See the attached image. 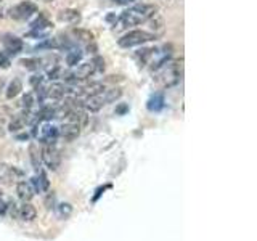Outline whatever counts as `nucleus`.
<instances>
[{"mask_svg": "<svg viewBox=\"0 0 257 241\" xmlns=\"http://www.w3.org/2000/svg\"><path fill=\"white\" fill-rule=\"evenodd\" d=\"M158 7L150 4H137L120 15V23L124 26H139V24L147 23L153 16H156Z\"/></svg>", "mask_w": 257, "mask_h": 241, "instance_id": "1", "label": "nucleus"}, {"mask_svg": "<svg viewBox=\"0 0 257 241\" xmlns=\"http://www.w3.org/2000/svg\"><path fill=\"white\" fill-rule=\"evenodd\" d=\"M155 79L161 87H172L180 82L182 79V63L180 61H166L156 66Z\"/></svg>", "mask_w": 257, "mask_h": 241, "instance_id": "2", "label": "nucleus"}, {"mask_svg": "<svg viewBox=\"0 0 257 241\" xmlns=\"http://www.w3.org/2000/svg\"><path fill=\"white\" fill-rule=\"evenodd\" d=\"M151 40H156V34L148 31H140V29H135L127 32L125 36H122L117 40V45L120 48H132L137 45H143L147 42H151Z\"/></svg>", "mask_w": 257, "mask_h": 241, "instance_id": "3", "label": "nucleus"}, {"mask_svg": "<svg viewBox=\"0 0 257 241\" xmlns=\"http://www.w3.org/2000/svg\"><path fill=\"white\" fill-rule=\"evenodd\" d=\"M40 159H42V163L50 169V171H56L61 164L60 151L56 150L53 145H45V147L40 150Z\"/></svg>", "mask_w": 257, "mask_h": 241, "instance_id": "4", "label": "nucleus"}, {"mask_svg": "<svg viewBox=\"0 0 257 241\" xmlns=\"http://www.w3.org/2000/svg\"><path fill=\"white\" fill-rule=\"evenodd\" d=\"M34 13H37V5L32 2H21L10 10V16L13 20H18V21L29 20Z\"/></svg>", "mask_w": 257, "mask_h": 241, "instance_id": "5", "label": "nucleus"}, {"mask_svg": "<svg viewBox=\"0 0 257 241\" xmlns=\"http://www.w3.org/2000/svg\"><path fill=\"white\" fill-rule=\"evenodd\" d=\"M2 44L5 48V53L10 55H18L23 50V40L20 37H16L13 34H5L2 39Z\"/></svg>", "mask_w": 257, "mask_h": 241, "instance_id": "6", "label": "nucleus"}, {"mask_svg": "<svg viewBox=\"0 0 257 241\" xmlns=\"http://www.w3.org/2000/svg\"><path fill=\"white\" fill-rule=\"evenodd\" d=\"M79 135H80V124L77 123H64L58 129V137H61V139L66 142L76 140Z\"/></svg>", "mask_w": 257, "mask_h": 241, "instance_id": "7", "label": "nucleus"}, {"mask_svg": "<svg viewBox=\"0 0 257 241\" xmlns=\"http://www.w3.org/2000/svg\"><path fill=\"white\" fill-rule=\"evenodd\" d=\"M16 193H18V198L23 201V203L24 201H31L36 195L34 187H32V183L28 180H21L16 183Z\"/></svg>", "mask_w": 257, "mask_h": 241, "instance_id": "8", "label": "nucleus"}, {"mask_svg": "<svg viewBox=\"0 0 257 241\" xmlns=\"http://www.w3.org/2000/svg\"><path fill=\"white\" fill-rule=\"evenodd\" d=\"M36 217H37V211L29 201H24V203L18 207V219H21L23 222H32Z\"/></svg>", "mask_w": 257, "mask_h": 241, "instance_id": "9", "label": "nucleus"}, {"mask_svg": "<svg viewBox=\"0 0 257 241\" xmlns=\"http://www.w3.org/2000/svg\"><path fill=\"white\" fill-rule=\"evenodd\" d=\"M21 172L16 171L15 167L8 166L5 163H0V182H4L7 185H12L16 180V175H20Z\"/></svg>", "mask_w": 257, "mask_h": 241, "instance_id": "10", "label": "nucleus"}, {"mask_svg": "<svg viewBox=\"0 0 257 241\" xmlns=\"http://www.w3.org/2000/svg\"><path fill=\"white\" fill-rule=\"evenodd\" d=\"M40 140H42L45 145H53L55 140L58 139V127L45 124L42 129H40Z\"/></svg>", "mask_w": 257, "mask_h": 241, "instance_id": "11", "label": "nucleus"}, {"mask_svg": "<svg viewBox=\"0 0 257 241\" xmlns=\"http://www.w3.org/2000/svg\"><path fill=\"white\" fill-rule=\"evenodd\" d=\"M103 104H106L103 100V95L101 93H96V95H88V98L84 101L82 106L85 109H88L90 112H96V111H100L103 108Z\"/></svg>", "mask_w": 257, "mask_h": 241, "instance_id": "12", "label": "nucleus"}, {"mask_svg": "<svg viewBox=\"0 0 257 241\" xmlns=\"http://www.w3.org/2000/svg\"><path fill=\"white\" fill-rule=\"evenodd\" d=\"M66 93V87L60 82H53L45 88V96L47 98H52V100H60Z\"/></svg>", "mask_w": 257, "mask_h": 241, "instance_id": "13", "label": "nucleus"}, {"mask_svg": "<svg viewBox=\"0 0 257 241\" xmlns=\"http://www.w3.org/2000/svg\"><path fill=\"white\" fill-rule=\"evenodd\" d=\"M95 64L93 61H88V63H82V64H79V68L76 69L74 72V77L76 79H88L90 77L93 72H95Z\"/></svg>", "mask_w": 257, "mask_h": 241, "instance_id": "14", "label": "nucleus"}, {"mask_svg": "<svg viewBox=\"0 0 257 241\" xmlns=\"http://www.w3.org/2000/svg\"><path fill=\"white\" fill-rule=\"evenodd\" d=\"M58 20L63 23H77L80 20V13L74 8H66V10L58 13Z\"/></svg>", "mask_w": 257, "mask_h": 241, "instance_id": "15", "label": "nucleus"}, {"mask_svg": "<svg viewBox=\"0 0 257 241\" xmlns=\"http://www.w3.org/2000/svg\"><path fill=\"white\" fill-rule=\"evenodd\" d=\"M21 90H23V82H21L20 79H13L12 82L8 84L5 95H7L8 100H13V98H16V96L21 93Z\"/></svg>", "mask_w": 257, "mask_h": 241, "instance_id": "16", "label": "nucleus"}, {"mask_svg": "<svg viewBox=\"0 0 257 241\" xmlns=\"http://www.w3.org/2000/svg\"><path fill=\"white\" fill-rule=\"evenodd\" d=\"M32 180L34 182H31V183H32V187H34V191L40 193V191L48 190V180H47V175L44 172H40L39 177H34Z\"/></svg>", "mask_w": 257, "mask_h": 241, "instance_id": "17", "label": "nucleus"}, {"mask_svg": "<svg viewBox=\"0 0 257 241\" xmlns=\"http://www.w3.org/2000/svg\"><path fill=\"white\" fill-rule=\"evenodd\" d=\"M101 95H103L104 103H112V101H116V100L120 98V96H122V88L114 87V88H111V90L103 92Z\"/></svg>", "mask_w": 257, "mask_h": 241, "instance_id": "18", "label": "nucleus"}, {"mask_svg": "<svg viewBox=\"0 0 257 241\" xmlns=\"http://www.w3.org/2000/svg\"><path fill=\"white\" fill-rule=\"evenodd\" d=\"M164 108V98L161 93H156L155 96H151L148 101V109L150 111H161Z\"/></svg>", "mask_w": 257, "mask_h": 241, "instance_id": "19", "label": "nucleus"}, {"mask_svg": "<svg viewBox=\"0 0 257 241\" xmlns=\"http://www.w3.org/2000/svg\"><path fill=\"white\" fill-rule=\"evenodd\" d=\"M29 156H31V163L36 169H39L40 163H42V159H40V150L36 143H31L29 145Z\"/></svg>", "mask_w": 257, "mask_h": 241, "instance_id": "20", "label": "nucleus"}, {"mask_svg": "<svg viewBox=\"0 0 257 241\" xmlns=\"http://www.w3.org/2000/svg\"><path fill=\"white\" fill-rule=\"evenodd\" d=\"M26 120H28V119H24L23 116H16V117H13V120L10 123V131H12V132L23 131L24 126H26Z\"/></svg>", "mask_w": 257, "mask_h": 241, "instance_id": "21", "label": "nucleus"}, {"mask_svg": "<svg viewBox=\"0 0 257 241\" xmlns=\"http://www.w3.org/2000/svg\"><path fill=\"white\" fill-rule=\"evenodd\" d=\"M20 63H21V66L26 68V69H39L42 61H40L39 58H23Z\"/></svg>", "mask_w": 257, "mask_h": 241, "instance_id": "22", "label": "nucleus"}, {"mask_svg": "<svg viewBox=\"0 0 257 241\" xmlns=\"http://www.w3.org/2000/svg\"><path fill=\"white\" fill-rule=\"evenodd\" d=\"M79 50H71L68 55H66V63L69 64V66H76V64L80 61V58H82V53H77Z\"/></svg>", "mask_w": 257, "mask_h": 241, "instance_id": "23", "label": "nucleus"}, {"mask_svg": "<svg viewBox=\"0 0 257 241\" xmlns=\"http://www.w3.org/2000/svg\"><path fill=\"white\" fill-rule=\"evenodd\" d=\"M74 34L80 40H84V42H92V40H93V34H92V32L84 31V29H74Z\"/></svg>", "mask_w": 257, "mask_h": 241, "instance_id": "24", "label": "nucleus"}, {"mask_svg": "<svg viewBox=\"0 0 257 241\" xmlns=\"http://www.w3.org/2000/svg\"><path fill=\"white\" fill-rule=\"evenodd\" d=\"M21 103H23V106L26 108V109H31L32 106H34V103H36L34 101V95H32V93H26V95L23 96V101Z\"/></svg>", "mask_w": 257, "mask_h": 241, "instance_id": "25", "label": "nucleus"}, {"mask_svg": "<svg viewBox=\"0 0 257 241\" xmlns=\"http://www.w3.org/2000/svg\"><path fill=\"white\" fill-rule=\"evenodd\" d=\"M10 56H8L5 52H0V68H4V69H8L10 68Z\"/></svg>", "mask_w": 257, "mask_h": 241, "instance_id": "26", "label": "nucleus"}, {"mask_svg": "<svg viewBox=\"0 0 257 241\" xmlns=\"http://www.w3.org/2000/svg\"><path fill=\"white\" fill-rule=\"evenodd\" d=\"M8 203H10V201L5 199V196H4V191L0 190V214H5V212H7Z\"/></svg>", "mask_w": 257, "mask_h": 241, "instance_id": "27", "label": "nucleus"}, {"mask_svg": "<svg viewBox=\"0 0 257 241\" xmlns=\"http://www.w3.org/2000/svg\"><path fill=\"white\" fill-rule=\"evenodd\" d=\"M71 212H72V207H71V204H60V214L63 215V217H69L71 215Z\"/></svg>", "mask_w": 257, "mask_h": 241, "instance_id": "28", "label": "nucleus"}, {"mask_svg": "<svg viewBox=\"0 0 257 241\" xmlns=\"http://www.w3.org/2000/svg\"><path fill=\"white\" fill-rule=\"evenodd\" d=\"M93 64H95V69H96V71H104V60L96 58V60L93 61Z\"/></svg>", "mask_w": 257, "mask_h": 241, "instance_id": "29", "label": "nucleus"}, {"mask_svg": "<svg viewBox=\"0 0 257 241\" xmlns=\"http://www.w3.org/2000/svg\"><path fill=\"white\" fill-rule=\"evenodd\" d=\"M39 2H44V4H52L53 0H39Z\"/></svg>", "mask_w": 257, "mask_h": 241, "instance_id": "30", "label": "nucleus"}, {"mask_svg": "<svg viewBox=\"0 0 257 241\" xmlns=\"http://www.w3.org/2000/svg\"><path fill=\"white\" fill-rule=\"evenodd\" d=\"M0 2H4V0H0Z\"/></svg>", "mask_w": 257, "mask_h": 241, "instance_id": "31", "label": "nucleus"}]
</instances>
